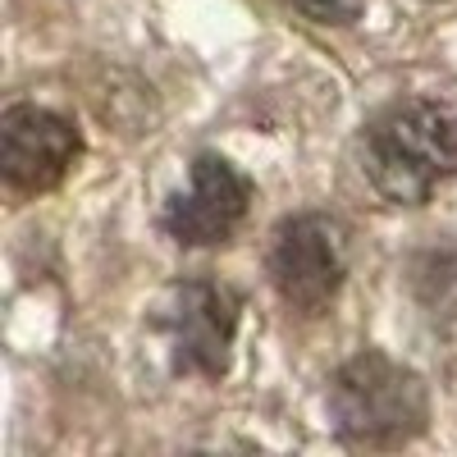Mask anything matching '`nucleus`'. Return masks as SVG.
Returning <instances> with one entry per match:
<instances>
[{"instance_id":"nucleus-1","label":"nucleus","mask_w":457,"mask_h":457,"mask_svg":"<svg viewBox=\"0 0 457 457\" xmlns=\"http://www.w3.org/2000/svg\"><path fill=\"white\" fill-rule=\"evenodd\" d=\"M361 161L379 197L421 206L439 193V183L457 174V114L435 101L389 105L366 129Z\"/></svg>"},{"instance_id":"nucleus-2","label":"nucleus","mask_w":457,"mask_h":457,"mask_svg":"<svg viewBox=\"0 0 457 457\" xmlns=\"http://www.w3.org/2000/svg\"><path fill=\"white\" fill-rule=\"evenodd\" d=\"M329 416L353 444H398L426 426V385L385 353H361L338 366Z\"/></svg>"},{"instance_id":"nucleus-3","label":"nucleus","mask_w":457,"mask_h":457,"mask_svg":"<svg viewBox=\"0 0 457 457\" xmlns=\"http://www.w3.org/2000/svg\"><path fill=\"white\" fill-rule=\"evenodd\" d=\"M343 275H348V243H343L338 220L293 215L275 228L270 279L293 312L316 316L320 307H329V297L338 293Z\"/></svg>"},{"instance_id":"nucleus-4","label":"nucleus","mask_w":457,"mask_h":457,"mask_svg":"<svg viewBox=\"0 0 457 457\" xmlns=\"http://www.w3.org/2000/svg\"><path fill=\"white\" fill-rule=\"evenodd\" d=\"M73 156H79V133L64 114L46 105H14L0 120V170L23 193L55 187Z\"/></svg>"},{"instance_id":"nucleus-5","label":"nucleus","mask_w":457,"mask_h":457,"mask_svg":"<svg viewBox=\"0 0 457 457\" xmlns=\"http://www.w3.org/2000/svg\"><path fill=\"white\" fill-rule=\"evenodd\" d=\"M252 187L247 179L228 165L224 156H197L193 165V187L179 193L165 211L170 238L183 247H211L224 243L247 215Z\"/></svg>"},{"instance_id":"nucleus-6","label":"nucleus","mask_w":457,"mask_h":457,"mask_svg":"<svg viewBox=\"0 0 457 457\" xmlns=\"http://www.w3.org/2000/svg\"><path fill=\"white\" fill-rule=\"evenodd\" d=\"M174 361L179 370L193 375H224L228 370V348H234V329H238V297L224 284H183L174 293Z\"/></svg>"},{"instance_id":"nucleus-7","label":"nucleus","mask_w":457,"mask_h":457,"mask_svg":"<svg viewBox=\"0 0 457 457\" xmlns=\"http://www.w3.org/2000/svg\"><path fill=\"white\" fill-rule=\"evenodd\" d=\"M288 5L297 14H307L312 23H334L338 28V23H353L366 0H288Z\"/></svg>"}]
</instances>
